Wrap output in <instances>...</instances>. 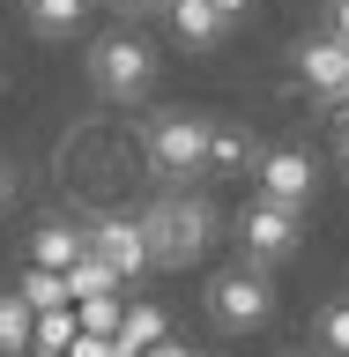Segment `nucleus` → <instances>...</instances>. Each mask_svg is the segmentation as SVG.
Instances as JSON below:
<instances>
[{"instance_id": "nucleus-1", "label": "nucleus", "mask_w": 349, "mask_h": 357, "mask_svg": "<svg viewBox=\"0 0 349 357\" xmlns=\"http://www.w3.org/2000/svg\"><path fill=\"white\" fill-rule=\"evenodd\" d=\"M216 238V216L201 194H164L141 216V245H149V268H194Z\"/></svg>"}, {"instance_id": "nucleus-2", "label": "nucleus", "mask_w": 349, "mask_h": 357, "mask_svg": "<svg viewBox=\"0 0 349 357\" xmlns=\"http://www.w3.org/2000/svg\"><path fill=\"white\" fill-rule=\"evenodd\" d=\"M141 156H149V172L171 178V186L201 178V172H208V119H194V112H164V119L141 134Z\"/></svg>"}, {"instance_id": "nucleus-3", "label": "nucleus", "mask_w": 349, "mask_h": 357, "mask_svg": "<svg viewBox=\"0 0 349 357\" xmlns=\"http://www.w3.org/2000/svg\"><path fill=\"white\" fill-rule=\"evenodd\" d=\"M89 82L104 89L111 105H134V97H149V82H156V52L134 38V30H111V38L89 45Z\"/></svg>"}, {"instance_id": "nucleus-4", "label": "nucleus", "mask_w": 349, "mask_h": 357, "mask_svg": "<svg viewBox=\"0 0 349 357\" xmlns=\"http://www.w3.org/2000/svg\"><path fill=\"white\" fill-rule=\"evenodd\" d=\"M267 312H275V290H267L261 268H231V275L208 283V320L216 328L245 335V328H267Z\"/></svg>"}, {"instance_id": "nucleus-5", "label": "nucleus", "mask_w": 349, "mask_h": 357, "mask_svg": "<svg viewBox=\"0 0 349 357\" xmlns=\"http://www.w3.org/2000/svg\"><path fill=\"white\" fill-rule=\"evenodd\" d=\"M297 216H305V208H283V201H253L238 216V238H245V253H253V268L297 253Z\"/></svg>"}, {"instance_id": "nucleus-6", "label": "nucleus", "mask_w": 349, "mask_h": 357, "mask_svg": "<svg viewBox=\"0 0 349 357\" xmlns=\"http://www.w3.org/2000/svg\"><path fill=\"white\" fill-rule=\"evenodd\" d=\"M253 178H261V201L305 208L312 186H320V164H312L305 149H267V156H253Z\"/></svg>"}, {"instance_id": "nucleus-7", "label": "nucleus", "mask_w": 349, "mask_h": 357, "mask_svg": "<svg viewBox=\"0 0 349 357\" xmlns=\"http://www.w3.org/2000/svg\"><path fill=\"white\" fill-rule=\"evenodd\" d=\"M82 245L97 253V261L119 275V283H134L141 268H149V245H141V223H127V216H104V223H89L82 231Z\"/></svg>"}, {"instance_id": "nucleus-8", "label": "nucleus", "mask_w": 349, "mask_h": 357, "mask_svg": "<svg viewBox=\"0 0 349 357\" xmlns=\"http://www.w3.org/2000/svg\"><path fill=\"white\" fill-rule=\"evenodd\" d=\"M297 75H305V89L327 105L334 89L349 82V45L342 38H305V45H297Z\"/></svg>"}, {"instance_id": "nucleus-9", "label": "nucleus", "mask_w": 349, "mask_h": 357, "mask_svg": "<svg viewBox=\"0 0 349 357\" xmlns=\"http://www.w3.org/2000/svg\"><path fill=\"white\" fill-rule=\"evenodd\" d=\"M171 30H178V45H194V52H208V45H223L231 15H223L216 0H171Z\"/></svg>"}, {"instance_id": "nucleus-10", "label": "nucleus", "mask_w": 349, "mask_h": 357, "mask_svg": "<svg viewBox=\"0 0 349 357\" xmlns=\"http://www.w3.org/2000/svg\"><path fill=\"white\" fill-rule=\"evenodd\" d=\"M75 342V305H45L30 312V357H60Z\"/></svg>"}, {"instance_id": "nucleus-11", "label": "nucleus", "mask_w": 349, "mask_h": 357, "mask_svg": "<svg viewBox=\"0 0 349 357\" xmlns=\"http://www.w3.org/2000/svg\"><path fill=\"white\" fill-rule=\"evenodd\" d=\"M60 275H67V305H75V298H104V290H119V275H111V268L97 261L89 245H82V253H75V261L60 268Z\"/></svg>"}, {"instance_id": "nucleus-12", "label": "nucleus", "mask_w": 349, "mask_h": 357, "mask_svg": "<svg viewBox=\"0 0 349 357\" xmlns=\"http://www.w3.org/2000/svg\"><path fill=\"white\" fill-rule=\"evenodd\" d=\"M245 164H253V134L208 119V172H245Z\"/></svg>"}, {"instance_id": "nucleus-13", "label": "nucleus", "mask_w": 349, "mask_h": 357, "mask_svg": "<svg viewBox=\"0 0 349 357\" xmlns=\"http://www.w3.org/2000/svg\"><path fill=\"white\" fill-rule=\"evenodd\" d=\"M75 253H82V231L75 223H38V238H30V261L38 268H67Z\"/></svg>"}, {"instance_id": "nucleus-14", "label": "nucleus", "mask_w": 349, "mask_h": 357, "mask_svg": "<svg viewBox=\"0 0 349 357\" xmlns=\"http://www.w3.org/2000/svg\"><path fill=\"white\" fill-rule=\"evenodd\" d=\"M89 0H30V30L38 38H67V30H82Z\"/></svg>"}, {"instance_id": "nucleus-15", "label": "nucleus", "mask_w": 349, "mask_h": 357, "mask_svg": "<svg viewBox=\"0 0 349 357\" xmlns=\"http://www.w3.org/2000/svg\"><path fill=\"white\" fill-rule=\"evenodd\" d=\"M15 298H22L30 312L67 305V275H60V268H38V261H30V268H22V283H15Z\"/></svg>"}, {"instance_id": "nucleus-16", "label": "nucleus", "mask_w": 349, "mask_h": 357, "mask_svg": "<svg viewBox=\"0 0 349 357\" xmlns=\"http://www.w3.org/2000/svg\"><path fill=\"white\" fill-rule=\"evenodd\" d=\"M0 357H30V305L0 290Z\"/></svg>"}, {"instance_id": "nucleus-17", "label": "nucleus", "mask_w": 349, "mask_h": 357, "mask_svg": "<svg viewBox=\"0 0 349 357\" xmlns=\"http://www.w3.org/2000/svg\"><path fill=\"white\" fill-rule=\"evenodd\" d=\"M75 328L111 335V328H119V298H111V290H104V298H75Z\"/></svg>"}, {"instance_id": "nucleus-18", "label": "nucleus", "mask_w": 349, "mask_h": 357, "mask_svg": "<svg viewBox=\"0 0 349 357\" xmlns=\"http://www.w3.org/2000/svg\"><path fill=\"white\" fill-rule=\"evenodd\" d=\"M320 350H327V357H349V298L320 312Z\"/></svg>"}, {"instance_id": "nucleus-19", "label": "nucleus", "mask_w": 349, "mask_h": 357, "mask_svg": "<svg viewBox=\"0 0 349 357\" xmlns=\"http://www.w3.org/2000/svg\"><path fill=\"white\" fill-rule=\"evenodd\" d=\"M60 357H111V335H89V328H75V342H67Z\"/></svg>"}, {"instance_id": "nucleus-20", "label": "nucleus", "mask_w": 349, "mask_h": 357, "mask_svg": "<svg viewBox=\"0 0 349 357\" xmlns=\"http://www.w3.org/2000/svg\"><path fill=\"white\" fill-rule=\"evenodd\" d=\"M327 38L349 45V0H327Z\"/></svg>"}, {"instance_id": "nucleus-21", "label": "nucleus", "mask_w": 349, "mask_h": 357, "mask_svg": "<svg viewBox=\"0 0 349 357\" xmlns=\"http://www.w3.org/2000/svg\"><path fill=\"white\" fill-rule=\"evenodd\" d=\"M141 357H201V350H186V342H171V335H164V342H149Z\"/></svg>"}, {"instance_id": "nucleus-22", "label": "nucleus", "mask_w": 349, "mask_h": 357, "mask_svg": "<svg viewBox=\"0 0 349 357\" xmlns=\"http://www.w3.org/2000/svg\"><path fill=\"white\" fill-rule=\"evenodd\" d=\"M111 8H119V15L134 22V15H149V8H164V0H111Z\"/></svg>"}, {"instance_id": "nucleus-23", "label": "nucleus", "mask_w": 349, "mask_h": 357, "mask_svg": "<svg viewBox=\"0 0 349 357\" xmlns=\"http://www.w3.org/2000/svg\"><path fill=\"white\" fill-rule=\"evenodd\" d=\"M8 201H15V172L0 164V216H8Z\"/></svg>"}, {"instance_id": "nucleus-24", "label": "nucleus", "mask_w": 349, "mask_h": 357, "mask_svg": "<svg viewBox=\"0 0 349 357\" xmlns=\"http://www.w3.org/2000/svg\"><path fill=\"white\" fill-rule=\"evenodd\" d=\"M327 112H342V119H349V82H342V89L327 97Z\"/></svg>"}, {"instance_id": "nucleus-25", "label": "nucleus", "mask_w": 349, "mask_h": 357, "mask_svg": "<svg viewBox=\"0 0 349 357\" xmlns=\"http://www.w3.org/2000/svg\"><path fill=\"white\" fill-rule=\"evenodd\" d=\"M216 8H223V15H231V22H238V15H245V8H253V0H216Z\"/></svg>"}, {"instance_id": "nucleus-26", "label": "nucleus", "mask_w": 349, "mask_h": 357, "mask_svg": "<svg viewBox=\"0 0 349 357\" xmlns=\"http://www.w3.org/2000/svg\"><path fill=\"white\" fill-rule=\"evenodd\" d=\"M342 164H349V149H342Z\"/></svg>"}]
</instances>
